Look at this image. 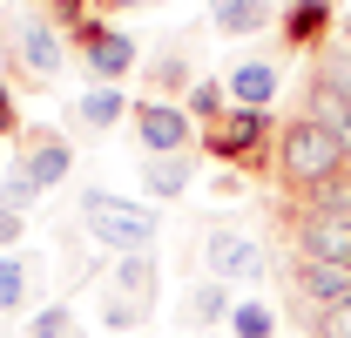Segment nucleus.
Listing matches in <instances>:
<instances>
[{"instance_id": "1", "label": "nucleus", "mask_w": 351, "mask_h": 338, "mask_svg": "<svg viewBox=\"0 0 351 338\" xmlns=\"http://www.w3.org/2000/svg\"><path fill=\"white\" fill-rule=\"evenodd\" d=\"M270 156H277V183H284V190H298V196H317L324 183H338V176H345L338 142L311 122V115H291V122L277 128Z\"/></svg>"}, {"instance_id": "2", "label": "nucleus", "mask_w": 351, "mask_h": 338, "mask_svg": "<svg viewBox=\"0 0 351 338\" xmlns=\"http://www.w3.org/2000/svg\"><path fill=\"white\" fill-rule=\"evenodd\" d=\"M82 230L108 251H149L156 230H162V210L156 203H135V196H108V190H82Z\"/></svg>"}, {"instance_id": "3", "label": "nucleus", "mask_w": 351, "mask_h": 338, "mask_svg": "<svg viewBox=\"0 0 351 338\" xmlns=\"http://www.w3.org/2000/svg\"><path fill=\"white\" fill-rule=\"evenodd\" d=\"M196 244H203V271L217 284H263L270 278V251H263L243 223H230V216H210L196 230Z\"/></svg>"}, {"instance_id": "4", "label": "nucleus", "mask_w": 351, "mask_h": 338, "mask_svg": "<svg viewBox=\"0 0 351 338\" xmlns=\"http://www.w3.org/2000/svg\"><path fill=\"white\" fill-rule=\"evenodd\" d=\"M284 244H291V257H304V264H338V271H351V216L298 203V210H284Z\"/></svg>"}, {"instance_id": "5", "label": "nucleus", "mask_w": 351, "mask_h": 338, "mask_svg": "<svg viewBox=\"0 0 351 338\" xmlns=\"http://www.w3.org/2000/svg\"><path fill=\"white\" fill-rule=\"evenodd\" d=\"M263 142H277V122H270V109H230L217 128H203V149H210L223 169H250Z\"/></svg>"}, {"instance_id": "6", "label": "nucleus", "mask_w": 351, "mask_h": 338, "mask_svg": "<svg viewBox=\"0 0 351 338\" xmlns=\"http://www.w3.org/2000/svg\"><path fill=\"white\" fill-rule=\"evenodd\" d=\"M135 142H142V156H189V142H196V122H189V109H176V102H135Z\"/></svg>"}, {"instance_id": "7", "label": "nucleus", "mask_w": 351, "mask_h": 338, "mask_svg": "<svg viewBox=\"0 0 351 338\" xmlns=\"http://www.w3.org/2000/svg\"><path fill=\"white\" fill-rule=\"evenodd\" d=\"M68 41L82 47L88 75H95V82H108V88L122 82L129 68H142V54H135V34H115V27H108V21H95V14H88V21L68 34Z\"/></svg>"}, {"instance_id": "8", "label": "nucleus", "mask_w": 351, "mask_h": 338, "mask_svg": "<svg viewBox=\"0 0 351 338\" xmlns=\"http://www.w3.org/2000/svg\"><path fill=\"white\" fill-rule=\"evenodd\" d=\"M284 278H291V318H311V311L351 297V271H338V264H304V257H291Z\"/></svg>"}, {"instance_id": "9", "label": "nucleus", "mask_w": 351, "mask_h": 338, "mask_svg": "<svg viewBox=\"0 0 351 338\" xmlns=\"http://www.w3.org/2000/svg\"><path fill=\"white\" fill-rule=\"evenodd\" d=\"M298 115H311V122L324 128V135L338 142L345 169H351V95H345V88H331L324 75H311V82H304V109H298Z\"/></svg>"}, {"instance_id": "10", "label": "nucleus", "mask_w": 351, "mask_h": 338, "mask_svg": "<svg viewBox=\"0 0 351 338\" xmlns=\"http://www.w3.org/2000/svg\"><path fill=\"white\" fill-rule=\"evenodd\" d=\"M14 61H21L34 82H54V75L68 68L61 27H54V21H21V27H14Z\"/></svg>"}, {"instance_id": "11", "label": "nucleus", "mask_w": 351, "mask_h": 338, "mask_svg": "<svg viewBox=\"0 0 351 338\" xmlns=\"http://www.w3.org/2000/svg\"><path fill=\"white\" fill-rule=\"evenodd\" d=\"M223 88H230V109H270L284 88V68H277V54H243L223 75Z\"/></svg>"}, {"instance_id": "12", "label": "nucleus", "mask_w": 351, "mask_h": 338, "mask_svg": "<svg viewBox=\"0 0 351 338\" xmlns=\"http://www.w3.org/2000/svg\"><path fill=\"white\" fill-rule=\"evenodd\" d=\"M21 169L34 176V190H54V183H68V169H75V142H61L54 128H27V149H21Z\"/></svg>"}, {"instance_id": "13", "label": "nucleus", "mask_w": 351, "mask_h": 338, "mask_svg": "<svg viewBox=\"0 0 351 338\" xmlns=\"http://www.w3.org/2000/svg\"><path fill=\"white\" fill-rule=\"evenodd\" d=\"M338 27V7H284L277 34H284V54H324V34Z\"/></svg>"}, {"instance_id": "14", "label": "nucleus", "mask_w": 351, "mask_h": 338, "mask_svg": "<svg viewBox=\"0 0 351 338\" xmlns=\"http://www.w3.org/2000/svg\"><path fill=\"white\" fill-rule=\"evenodd\" d=\"M230 311H237V297H230V284H217V278L189 284V291H182V304H176L182 332H217V325H230Z\"/></svg>"}, {"instance_id": "15", "label": "nucleus", "mask_w": 351, "mask_h": 338, "mask_svg": "<svg viewBox=\"0 0 351 338\" xmlns=\"http://www.w3.org/2000/svg\"><path fill=\"white\" fill-rule=\"evenodd\" d=\"M122 115H129V102H122V88H108V82H95L88 95H75V102H68V128H88V135L115 128Z\"/></svg>"}, {"instance_id": "16", "label": "nucleus", "mask_w": 351, "mask_h": 338, "mask_svg": "<svg viewBox=\"0 0 351 338\" xmlns=\"http://www.w3.org/2000/svg\"><path fill=\"white\" fill-rule=\"evenodd\" d=\"M270 21H277L270 0H210V27L230 34V41H243V34H270Z\"/></svg>"}, {"instance_id": "17", "label": "nucleus", "mask_w": 351, "mask_h": 338, "mask_svg": "<svg viewBox=\"0 0 351 338\" xmlns=\"http://www.w3.org/2000/svg\"><path fill=\"white\" fill-rule=\"evenodd\" d=\"M189 183H196V156H142V190L156 203L189 196Z\"/></svg>"}, {"instance_id": "18", "label": "nucleus", "mask_w": 351, "mask_h": 338, "mask_svg": "<svg viewBox=\"0 0 351 338\" xmlns=\"http://www.w3.org/2000/svg\"><path fill=\"white\" fill-rule=\"evenodd\" d=\"M115 297L156 311V257H149V251H122V257H115Z\"/></svg>"}, {"instance_id": "19", "label": "nucleus", "mask_w": 351, "mask_h": 338, "mask_svg": "<svg viewBox=\"0 0 351 338\" xmlns=\"http://www.w3.org/2000/svg\"><path fill=\"white\" fill-rule=\"evenodd\" d=\"M142 82L156 88V102H169L176 88H196V82H189V47H182V41H169L162 54H156V61H142Z\"/></svg>"}, {"instance_id": "20", "label": "nucleus", "mask_w": 351, "mask_h": 338, "mask_svg": "<svg viewBox=\"0 0 351 338\" xmlns=\"http://www.w3.org/2000/svg\"><path fill=\"white\" fill-rule=\"evenodd\" d=\"M27 291H34V264H27L21 251H7V257H0V318H7V311H21Z\"/></svg>"}, {"instance_id": "21", "label": "nucleus", "mask_w": 351, "mask_h": 338, "mask_svg": "<svg viewBox=\"0 0 351 338\" xmlns=\"http://www.w3.org/2000/svg\"><path fill=\"white\" fill-rule=\"evenodd\" d=\"M223 115H230V88H223V82H196V88H189V122L217 128Z\"/></svg>"}, {"instance_id": "22", "label": "nucleus", "mask_w": 351, "mask_h": 338, "mask_svg": "<svg viewBox=\"0 0 351 338\" xmlns=\"http://www.w3.org/2000/svg\"><path fill=\"white\" fill-rule=\"evenodd\" d=\"M311 338H351V297H338V304H324V311H311V318H298Z\"/></svg>"}, {"instance_id": "23", "label": "nucleus", "mask_w": 351, "mask_h": 338, "mask_svg": "<svg viewBox=\"0 0 351 338\" xmlns=\"http://www.w3.org/2000/svg\"><path fill=\"white\" fill-rule=\"evenodd\" d=\"M230 332L237 338H277V311L270 304H237L230 311Z\"/></svg>"}, {"instance_id": "24", "label": "nucleus", "mask_w": 351, "mask_h": 338, "mask_svg": "<svg viewBox=\"0 0 351 338\" xmlns=\"http://www.w3.org/2000/svg\"><path fill=\"white\" fill-rule=\"evenodd\" d=\"M27 338H82V325H75V311H68V304H47V311L27 318Z\"/></svg>"}, {"instance_id": "25", "label": "nucleus", "mask_w": 351, "mask_h": 338, "mask_svg": "<svg viewBox=\"0 0 351 338\" xmlns=\"http://www.w3.org/2000/svg\"><path fill=\"white\" fill-rule=\"evenodd\" d=\"M34 196H41V190H34V176H27V169H14V176L0 183V210H14V216L34 210Z\"/></svg>"}, {"instance_id": "26", "label": "nucleus", "mask_w": 351, "mask_h": 338, "mask_svg": "<svg viewBox=\"0 0 351 338\" xmlns=\"http://www.w3.org/2000/svg\"><path fill=\"white\" fill-rule=\"evenodd\" d=\"M101 325H108V332H135V325H149V311L129 304V297H108V304H101Z\"/></svg>"}, {"instance_id": "27", "label": "nucleus", "mask_w": 351, "mask_h": 338, "mask_svg": "<svg viewBox=\"0 0 351 338\" xmlns=\"http://www.w3.org/2000/svg\"><path fill=\"white\" fill-rule=\"evenodd\" d=\"M21 237H27V216H14V210H0V257L14 251V244H21Z\"/></svg>"}, {"instance_id": "28", "label": "nucleus", "mask_w": 351, "mask_h": 338, "mask_svg": "<svg viewBox=\"0 0 351 338\" xmlns=\"http://www.w3.org/2000/svg\"><path fill=\"white\" fill-rule=\"evenodd\" d=\"M82 7H88V0H54V27H68V34H75V27L88 21Z\"/></svg>"}, {"instance_id": "29", "label": "nucleus", "mask_w": 351, "mask_h": 338, "mask_svg": "<svg viewBox=\"0 0 351 338\" xmlns=\"http://www.w3.org/2000/svg\"><path fill=\"white\" fill-rule=\"evenodd\" d=\"M210 190H217V196H243V169H217Z\"/></svg>"}, {"instance_id": "30", "label": "nucleus", "mask_w": 351, "mask_h": 338, "mask_svg": "<svg viewBox=\"0 0 351 338\" xmlns=\"http://www.w3.org/2000/svg\"><path fill=\"white\" fill-rule=\"evenodd\" d=\"M14 128H21V122H14V102H7V88H0V142H7Z\"/></svg>"}, {"instance_id": "31", "label": "nucleus", "mask_w": 351, "mask_h": 338, "mask_svg": "<svg viewBox=\"0 0 351 338\" xmlns=\"http://www.w3.org/2000/svg\"><path fill=\"white\" fill-rule=\"evenodd\" d=\"M101 7H115V14H129V7H156V0H101Z\"/></svg>"}, {"instance_id": "32", "label": "nucleus", "mask_w": 351, "mask_h": 338, "mask_svg": "<svg viewBox=\"0 0 351 338\" xmlns=\"http://www.w3.org/2000/svg\"><path fill=\"white\" fill-rule=\"evenodd\" d=\"M338 41H345V47H351V14H338Z\"/></svg>"}, {"instance_id": "33", "label": "nucleus", "mask_w": 351, "mask_h": 338, "mask_svg": "<svg viewBox=\"0 0 351 338\" xmlns=\"http://www.w3.org/2000/svg\"><path fill=\"white\" fill-rule=\"evenodd\" d=\"M284 7H338V0H284Z\"/></svg>"}]
</instances>
